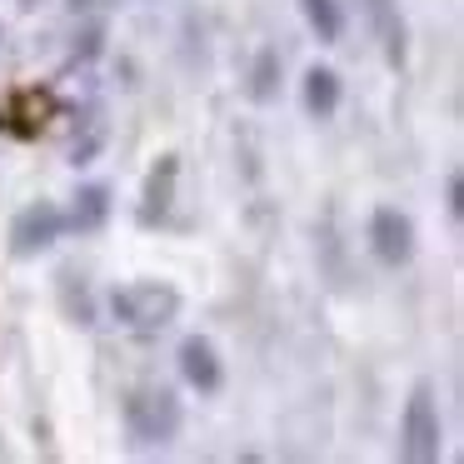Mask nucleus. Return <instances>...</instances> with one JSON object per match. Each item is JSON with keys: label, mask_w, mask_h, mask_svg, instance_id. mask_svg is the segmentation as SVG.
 <instances>
[{"label": "nucleus", "mask_w": 464, "mask_h": 464, "mask_svg": "<svg viewBox=\"0 0 464 464\" xmlns=\"http://www.w3.org/2000/svg\"><path fill=\"white\" fill-rule=\"evenodd\" d=\"M121 424L130 434V444L140 450H165V444L180 440L185 430V404L170 384H135L130 394L121 400Z\"/></svg>", "instance_id": "1"}, {"label": "nucleus", "mask_w": 464, "mask_h": 464, "mask_svg": "<svg viewBox=\"0 0 464 464\" xmlns=\"http://www.w3.org/2000/svg\"><path fill=\"white\" fill-rule=\"evenodd\" d=\"M111 314H115V324L121 330H130V334H160V330H170L175 320H180V310H185V300H180V290L175 285H165V280H130V285H115L111 290Z\"/></svg>", "instance_id": "2"}, {"label": "nucleus", "mask_w": 464, "mask_h": 464, "mask_svg": "<svg viewBox=\"0 0 464 464\" xmlns=\"http://www.w3.org/2000/svg\"><path fill=\"white\" fill-rule=\"evenodd\" d=\"M444 450V420H440V400H434V384L420 380L404 400V414H400V454L410 464H430L440 459Z\"/></svg>", "instance_id": "3"}, {"label": "nucleus", "mask_w": 464, "mask_h": 464, "mask_svg": "<svg viewBox=\"0 0 464 464\" xmlns=\"http://www.w3.org/2000/svg\"><path fill=\"white\" fill-rule=\"evenodd\" d=\"M364 240H370V255L384 265V270H404V265L414 260V245H420V235H414V220L400 210V205H380V210L370 215V230H364Z\"/></svg>", "instance_id": "4"}, {"label": "nucleus", "mask_w": 464, "mask_h": 464, "mask_svg": "<svg viewBox=\"0 0 464 464\" xmlns=\"http://www.w3.org/2000/svg\"><path fill=\"white\" fill-rule=\"evenodd\" d=\"M65 235V210L55 200H31L11 220V255L15 260H41L55 240Z\"/></svg>", "instance_id": "5"}, {"label": "nucleus", "mask_w": 464, "mask_h": 464, "mask_svg": "<svg viewBox=\"0 0 464 464\" xmlns=\"http://www.w3.org/2000/svg\"><path fill=\"white\" fill-rule=\"evenodd\" d=\"M175 190H180V155H160V160L150 165V175L140 180L135 220H140L145 230L165 225V220H170V210H175Z\"/></svg>", "instance_id": "6"}, {"label": "nucleus", "mask_w": 464, "mask_h": 464, "mask_svg": "<svg viewBox=\"0 0 464 464\" xmlns=\"http://www.w3.org/2000/svg\"><path fill=\"white\" fill-rule=\"evenodd\" d=\"M175 364H180V380L190 384L195 394H220L225 390V360L215 350V340L205 334H185L180 350H175Z\"/></svg>", "instance_id": "7"}, {"label": "nucleus", "mask_w": 464, "mask_h": 464, "mask_svg": "<svg viewBox=\"0 0 464 464\" xmlns=\"http://www.w3.org/2000/svg\"><path fill=\"white\" fill-rule=\"evenodd\" d=\"M364 5V21H370L374 41L384 51V65L390 71H404L410 65V25H404V11L400 0H360Z\"/></svg>", "instance_id": "8"}, {"label": "nucleus", "mask_w": 464, "mask_h": 464, "mask_svg": "<svg viewBox=\"0 0 464 464\" xmlns=\"http://www.w3.org/2000/svg\"><path fill=\"white\" fill-rule=\"evenodd\" d=\"M340 101H344L340 71L314 61L310 71H304V81H300V105H304V115H310V121H334V115H340Z\"/></svg>", "instance_id": "9"}, {"label": "nucleus", "mask_w": 464, "mask_h": 464, "mask_svg": "<svg viewBox=\"0 0 464 464\" xmlns=\"http://www.w3.org/2000/svg\"><path fill=\"white\" fill-rule=\"evenodd\" d=\"M111 210H115V195L105 180H85L81 190L71 195V210H65V230L75 235H95L111 225Z\"/></svg>", "instance_id": "10"}, {"label": "nucleus", "mask_w": 464, "mask_h": 464, "mask_svg": "<svg viewBox=\"0 0 464 464\" xmlns=\"http://www.w3.org/2000/svg\"><path fill=\"white\" fill-rule=\"evenodd\" d=\"M105 140H111L105 111H101V105H85V111H75V130H71V140H65V160L81 170V165H91L95 155L105 150Z\"/></svg>", "instance_id": "11"}, {"label": "nucleus", "mask_w": 464, "mask_h": 464, "mask_svg": "<svg viewBox=\"0 0 464 464\" xmlns=\"http://www.w3.org/2000/svg\"><path fill=\"white\" fill-rule=\"evenodd\" d=\"M280 85H285V55L275 45H260L250 71H245V101L270 105V101H280Z\"/></svg>", "instance_id": "12"}, {"label": "nucleus", "mask_w": 464, "mask_h": 464, "mask_svg": "<svg viewBox=\"0 0 464 464\" xmlns=\"http://www.w3.org/2000/svg\"><path fill=\"white\" fill-rule=\"evenodd\" d=\"M55 295H61V310H65V320H71V324L91 330V324L101 320V304H95V290L85 285V275L61 270V275H55Z\"/></svg>", "instance_id": "13"}, {"label": "nucleus", "mask_w": 464, "mask_h": 464, "mask_svg": "<svg viewBox=\"0 0 464 464\" xmlns=\"http://www.w3.org/2000/svg\"><path fill=\"white\" fill-rule=\"evenodd\" d=\"M105 41H111L105 15H75L71 45H65V61H71V65H95L105 55Z\"/></svg>", "instance_id": "14"}, {"label": "nucleus", "mask_w": 464, "mask_h": 464, "mask_svg": "<svg viewBox=\"0 0 464 464\" xmlns=\"http://www.w3.org/2000/svg\"><path fill=\"white\" fill-rule=\"evenodd\" d=\"M300 15H304V25L314 31L320 45H340L344 41V5L340 0H300Z\"/></svg>", "instance_id": "15"}, {"label": "nucleus", "mask_w": 464, "mask_h": 464, "mask_svg": "<svg viewBox=\"0 0 464 464\" xmlns=\"http://www.w3.org/2000/svg\"><path fill=\"white\" fill-rule=\"evenodd\" d=\"M324 265H330V275H334V290H344V280H350V270H344V240L334 235V225H324Z\"/></svg>", "instance_id": "16"}, {"label": "nucleus", "mask_w": 464, "mask_h": 464, "mask_svg": "<svg viewBox=\"0 0 464 464\" xmlns=\"http://www.w3.org/2000/svg\"><path fill=\"white\" fill-rule=\"evenodd\" d=\"M444 210H450L454 225L464 220V175L459 170H450V180H444Z\"/></svg>", "instance_id": "17"}, {"label": "nucleus", "mask_w": 464, "mask_h": 464, "mask_svg": "<svg viewBox=\"0 0 464 464\" xmlns=\"http://www.w3.org/2000/svg\"><path fill=\"white\" fill-rule=\"evenodd\" d=\"M65 11L71 15H105L111 11V0H65Z\"/></svg>", "instance_id": "18"}, {"label": "nucleus", "mask_w": 464, "mask_h": 464, "mask_svg": "<svg viewBox=\"0 0 464 464\" xmlns=\"http://www.w3.org/2000/svg\"><path fill=\"white\" fill-rule=\"evenodd\" d=\"M0 41H5V25H0Z\"/></svg>", "instance_id": "19"}]
</instances>
